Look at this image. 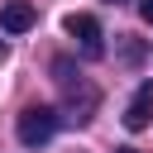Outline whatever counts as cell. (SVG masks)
Masks as SVG:
<instances>
[{
	"mask_svg": "<svg viewBox=\"0 0 153 153\" xmlns=\"http://www.w3.org/2000/svg\"><path fill=\"white\" fill-rule=\"evenodd\" d=\"M57 76H62V86H67V120H76V124H86L91 115H96V105H100V96H96V86L91 81H72V72H67V62H57Z\"/></svg>",
	"mask_w": 153,
	"mask_h": 153,
	"instance_id": "6da1fadb",
	"label": "cell"
},
{
	"mask_svg": "<svg viewBox=\"0 0 153 153\" xmlns=\"http://www.w3.org/2000/svg\"><path fill=\"white\" fill-rule=\"evenodd\" d=\"M115 153H139V148H115Z\"/></svg>",
	"mask_w": 153,
	"mask_h": 153,
	"instance_id": "52a82bcc",
	"label": "cell"
},
{
	"mask_svg": "<svg viewBox=\"0 0 153 153\" xmlns=\"http://www.w3.org/2000/svg\"><path fill=\"white\" fill-rule=\"evenodd\" d=\"M139 14H143V24H153V0H139Z\"/></svg>",
	"mask_w": 153,
	"mask_h": 153,
	"instance_id": "8992f818",
	"label": "cell"
},
{
	"mask_svg": "<svg viewBox=\"0 0 153 153\" xmlns=\"http://www.w3.org/2000/svg\"><path fill=\"white\" fill-rule=\"evenodd\" d=\"M33 19H38V14H33L29 0H10V5L0 10V29H5V33H24V29H33Z\"/></svg>",
	"mask_w": 153,
	"mask_h": 153,
	"instance_id": "5b68a950",
	"label": "cell"
},
{
	"mask_svg": "<svg viewBox=\"0 0 153 153\" xmlns=\"http://www.w3.org/2000/svg\"><path fill=\"white\" fill-rule=\"evenodd\" d=\"M110 5H115V0H110Z\"/></svg>",
	"mask_w": 153,
	"mask_h": 153,
	"instance_id": "9c48e42d",
	"label": "cell"
},
{
	"mask_svg": "<svg viewBox=\"0 0 153 153\" xmlns=\"http://www.w3.org/2000/svg\"><path fill=\"white\" fill-rule=\"evenodd\" d=\"M53 129H57V110H48V105H29L19 115V143H29V148L48 143Z\"/></svg>",
	"mask_w": 153,
	"mask_h": 153,
	"instance_id": "7a4b0ae2",
	"label": "cell"
},
{
	"mask_svg": "<svg viewBox=\"0 0 153 153\" xmlns=\"http://www.w3.org/2000/svg\"><path fill=\"white\" fill-rule=\"evenodd\" d=\"M148 124H153V81H143V86L134 91V100L124 105V129L139 134V129H148Z\"/></svg>",
	"mask_w": 153,
	"mask_h": 153,
	"instance_id": "277c9868",
	"label": "cell"
},
{
	"mask_svg": "<svg viewBox=\"0 0 153 153\" xmlns=\"http://www.w3.org/2000/svg\"><path fill=\"white\" fill-rule=\"evenodd\" d=\"M0 57H5V43H0Z\"/></svg>",
	"mask_w": 153,
	"mask_h": 153,
	"instance_id": "ba28073f",
	"label": "cell"
},
{
	"mask_svg": "<svg viewBox=\"0 0 153 153\" xmlns=\"http://www.w3.org/2000/svg\"><path fill=\"white\" fill-rule=\"evenodd\" d=\"M67 33L81 43V53H86V57H100V48H105L100 38H105V33H100V24H96L91 14H67Z\"/></svg>",
	"mask_w": 153,
	"mask_h": 153,
	"instance_id": "3957f363",
	"label": "cell"
}]
</instances>
